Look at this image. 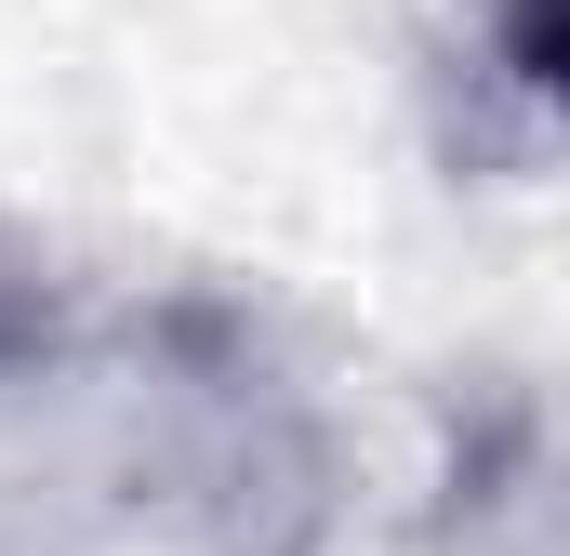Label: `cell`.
<instances>
[{
    "instance_id": "cell-1",
    "label": "cell",
    "mask_w": 570,
    "mask_h": 556,
    "mask_svg": "<svg viewBox=\"0 0 570 556\" xmlns=\"http://www.w3.org/2000/svg\"><path fill=\"white\" fill-rule=\"evenodd\" d=\"M491 67L531 120H570V0H491Z\"/></svg>"
},
{
    "instance_id": "cell-2",
    "label": "cell",
    "mask_w": 570,
    "mask_h": 556,
    "mask_svg": "<svg viewBox=\"0 0 570 556\" xmlns=\"http://www.w3.org/2000/svg\"><path fill=\"white\" fill-rule=\"evenodd\" d=\"M27 345H40V305H27V278L0 266V358H27Z\"/></svg>"
}]
</instances>
